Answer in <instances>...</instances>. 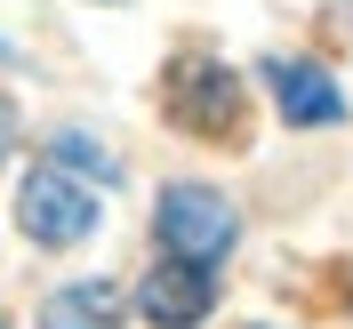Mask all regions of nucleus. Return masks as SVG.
<instances>
[{
    "instance_id": "nucleus-4",
    "label": "nucleus",
    "mask_w": 353,
    "mask_h": 329,
    "mask_svg": "<svg viewBox=\"0 0 353 329\" xmlns=\"http://www.w3.org/2000/svg\"><path fill=\"white\" fill-rule=\"evenodd\" d=\"M209 306H217V281H209L201 265H176V257L153 265V273H145V289H137V313H145L153 329H193Z\"/></svg>"
},
{
    "instance_id": "nucleus-3",
    "label": "nucleus",
    "mask_w": 353,
    "mask_h": 329,
    "mask_svg": "<svg viewBox=\"0 0 353 329\" xmlns=\"http://www.w3.org/2000/svg\"><path fill=\"white\" fill-rule=\"evenodd\" d=\"M161 97H169V121H185L193 137H233V121H241V81L217 57H176Z\"/></svg>"
},
{
    "instance_id": "nucleus-5",
    "label": "nucleus",
    "mask_w": 353,
    "mask_h": 329,
    "mask_svg": "<svg viewBox=\"0 0 353 329\" xmlns=\"http://www.w3.org/2000/svg\"><path fill=\"white\" fill-rule=\"evenodd\" d=\"M265 81H273V97H281V112L297 121V129H330V121H345L337 81L321 65H305V57H265Z\"/></svg>"
},
{
    "instance_id": "nucleus-1",
    "label": "nucleus",
    "mask_w": 353,
    "mask_h": 329,
    "mask_svg": "<svg viewBox=\"0 0 353 329\" xmlns=\"http://www.w3.org/2000/svg\"><path fill=\"white\" fill-rule=\"evenodd\" d=\"M233 233H241V217H233V201L209 193V185H169L161 193V241L176 249V265H209L233 249Z\"/></svg>"
},
{
    "instance_id": "nucleus-2",
    "label": "nucleus",
    "mask_w": 353,
    "mask_h": 329,
    "mask_svg": "<svg viewBox=\"0 0 353 329\" xmlns=\"http://www.w3.org/2000/svg\"><path fill=\"white\" fill-rule=\"evenodd\" d=\"M17 225L32 233V241H48V249H72L88 225H97V193L48 161V169L24 177V193H17Z\"/></svg>"
},
{
    "instance_id": "nucleus-6",
    "label": "nucleus",
    "mask_w": 353,
    "mask_h": 329,
    "mask_svg": "<svg viewBox=\"0 0 353 329\" xmlns=\"http://www.w3.org/2000/svg\"><path fill=\"white\" fill-rule=\"evenodd\" d=\"M57 161H81V169H97V177L112 169V161L97 153V145H88V137H57Z\"/></svg>"
},
{
    "instance_id": "nucleus-7",
    "label": "nucleus",
    "mask_w": 353,
    "mask_h": 329,
    "mask_svg": "<svg viewBox=\"0 0 353 329\" xmlns=\"http://www.w3.org/2000/svg\"><path fill=\"white\" fill-rule=\"evenodd\" d=\"M112 306V289L97 281V289H72V297H57V313H105Z\"/></svg>"
},
{
    "instance_id": "nucleus-8",
    "label": "nucleus",
    "mask_w": 353,
    "mask_h": 329,
    "mask_svg": "<svg viewBox=\"0 0 353 329\" xmlns=\"http://www.w3.org/2000/svg\"><path fill=\"white\" fill-rule=\"evenodd\" d=\"M8 137H17V112H8V105H0V153H8Z\"/></svg>"
}]
</instances>
